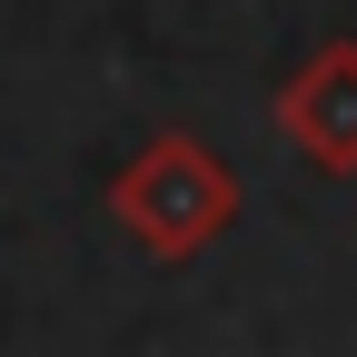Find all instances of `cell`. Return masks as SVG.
I'll return each instance as SVG.
<instances>
[{"instance_id":"6da1fadb","label":"cell","mask_w":357,"mask_h":357,"mask_svg":"<svg viewBox=\"0 0 357 357\" xmlns=\"http://www.w3.org/2000/svg\"><path fill=\"white\" fill-rule=\"evenodd\" d=\"M109 218H119L149 258H199L208 238H229V218H238V178H229V159H218L208 139L159 129V139L109 178Z\"/></svg>"},{"instance_id":"7a4b0ae2","label":"cell","mask_w":357,"mask_h":357,"mask_svg":"<svg viewBox=\"0 0 357 357\" xmlns=\"http://www.w3.org/2000/svg\"><path fill=\"white\" fill-rule=\"evenodd\" d=\"M278 129L307 169L357 178V40H328L278 79Z\"/></svg>"}]
</instances>
